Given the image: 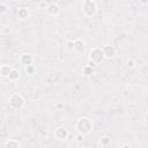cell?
<instances>
[{"label": "cell", "mask_w": 148, "mask_h": 148, "mask_svg": "<svg viewBox=\"0 0 148 148\" xmlns=\"http://www.w3.org/2000/svg\"><path fill=\"white\" fill-rule=\"evenodd\" d=\"M76 130H77V133L80 134H83V135H87L89 134L92 128H94V123L90 118L88 117H82L80 118L77 121H76V125H75Z\"/></svg>", "instance_id": "obj_1"}, {"label": "cell", "mask_w": 148, "mask_h": 148, "mask_svg": "<svg viewBox=\"0 0 148 148\" xmlns=\"http://www.w3.org/2000/svg\"><path fill=\"white\" fill-rule=\"evenodd\" d=\"M82 12L88 17L94 16L96 14V12H97V5H96V2L92 1V0H86V1H83V3H82Z\"/></svg>", "instance_id": "obj_2"}, {"label": "cell", "mask_w": 148, "mask_h": 148, "mask_svg": "<svg viewBox=\"0 0 148 148\" xmlns=\"http://www.w3.org/2000/svg\"><path fill=\"white\" fill-rule=\"evenodd\" d=\"M104 59H105V56H104V52H103L102 47H94L89 52V60L92 61L96 65L101 64Z\"/></svg>", "instance_id": "obj_3"}, {"label": "cell", "mask_w": 148, "mask_h": 148, "mask_svg": "<svg viewBox=\"0 0 148 148\" xmlns=\"http://www.w3.org/2000/svg\"><path fill=\"white\" fill-rule=\"evenodd\" d=\"M9 104H10V106H12L13 109L18 110V109H21V108L24 106L25 101H24V98L22 97V95L17 94V92H14V94H12L10 97H9Z\"/></svg>", "instance_id": "obj_4"}, {"label": "cell", "mask_w": 148, "mask_h": 148, "mask_svg": "<svg viewBox=\"0 0 148 148\" xmlns=\"http://www.w3.org/2000/svg\"><path fill=\"white\" fill-rule=\"evenodd\" d=\"M45 9H46V13L50 16H57L60 13V7H59V5L57 2H49L47 7Z\"/></svg>", "instance_id": "obj_5"}, {"label": "cell", "mask_w": 148, "mask_h": 148, "mask_svg": "<svg viewBox=\"0 0 148 148\" xmlns=\"http://www.w3.org/2000/svg\"><path fill=\"white\" fill-rule=\"evenodd\" d=\"M102 49H103L105 59H111V58H113V57L116 56V47H114L113 45L106 44V45H104Z\"/></svg>", "instance_id": "obj_6"}, {"label": "cell", "mask_w": 148, "mask_h": 148, "mask_svg": "<svg viewBox=\"0 0 148 148\" xmlns=\"http://www.w3.org/2000/svg\"><path fill=\"white\" fill-rule=\"evenodd\" d=\"M54 136L58 140H66L68 138V131L66 127H58L54 131Z\"/></svg>", "instance_id": "obj_7"}, {"label": "cell", "mask_w": 148, "mask_h": 148, "mask_svg": "<svg viewBox=\"0 0 148 148\" xmlns=\"http://www.w3.org/2000/svg\"><path fill=\"white\" fill-rule=\"evenodd\" d=\"M20 62H21L22 65H24V67H27V66H30V65L34 64V58H32V56L29 54V53H23V54H21V57H20Z\"/></svg>", "instance_id": "obj_8"}, {"label": "cell", "mask_w": 148, "mask_h": 148, "mask_svg": "<svg viewBox=\"0 0 148 148\" xmlns=\"http://www.w3.org/2000/svg\"><path fill=\"white\" fill-rule=\"evenodd\" d=\"M74 51L75 52H77V53H80V54H82L83 52H84V42L82 40V39H75L74 40Z\"/></svg>", "instance_id": "obj_9"}, {"label": "cell", "mask_w": 148, "mask_h": 148, "mask_svg": "<svg viewBox=\"0 0 148 148\" xmlns=\"http://www.w3.org/2000/svg\"><path fill=\"white\" fill-rule=\"evenodd\" d=\"M12 69H13V68H12L9 65H2L1 68H0V74H1V76H2V77H8L9 74H10V72H12Z\"/></svg>", "instance_id": "obj_10"}, {"label": "cell", "mask_w": 148, "mask_h": 148, "mask_svg": "<svg viewBox=\"0 0 148 148\" xmlns=\"http://www.w3.org/2000/svg\"><path fill=\"white\" fill-rule=\"evenodd\" d=\"M17 16H18L21 20L28 18V16H29V10H28V8H25V7L18 8V9H17Z\"/></svg>", "instance_id": "obj_11"}, {"label": "cell", "mask_w": 148, "mask_h": 148, "mask_svg": "<svg viewBox=\"0 0 148 148\" xmlns=\"http://www.w3.org/2000/svg\"><path fill=\"white\" fill-rule=\"evenodd\" d=\"M20 142L15 139H9L5 143V148H20Z\"/></svg>", "instance_id": "obj_12"}, {"label": "cell", "mask_w": 148, "mask_h": 148, "mask_svg": "<svg viewBox=\"0 0 148 148\" xmlns=\"http://www.w3.org/2000/svg\"><path fill=\"white\" fill-rule=\"evenodd\" d=\"M8 79H9V81H12V82H15V81H17L18 79H20V72L17 71V69H12V72H10V74H9V76H8Z\"/></svg>", "instance_id": "obj_13"}, {"label": "cell", "mask_w": 148, "mask_h": 148, "mask_svg": "<svg viewBox=\"0 0 148 148\" xmlns=\"http://www.w3.org/2000/svg\"><path fill=\"white\" fill-rule=\"evenodd\" d=\"M99 142H101V145H102V146L106 147V146H109V145H110V142H111V139H110L108 135H104V136H101V139H99Z\"/></svg>", "instance_id": "obj_14"}, {"label": "cell", "mask_w": 148, "mask_h": 148, "mask_svg": "<svg viewBox=\"0 0 148 148\" xmlns=\"http://www.w3.org/2000/svg\"><path fill=\"white\" fill-rule=\"evenodd\" d=\"M24 71H25L27 74H29V75H34V74L36 73V67H35L34 65H30V66L24 67Z\"/></svg>", "instance_id": "obj_15"}, {"label": "cell", "mask_w": 148, "mask_h": 148, "mask_svg": "<svg viewBox=\"0 0 148 148\" xmlns=\"http://www.w3.org/2000/svg\"><path fill=\"white\" fill-rule=\"evenodd\" d=\"M82 72H83V74H84L86 76H90V75L94 73V68H91V67H89V66L86 65V66L83 67V71H82Z\"/></svg>", "instance_id": "obj_16"}, {"label": "cell", "mask_w": 148, "mask_h": 148, "mask_svg": "<svg viewBox=\"0 0 148 148\" xmlns=\"http://www.w3.org/2000/svg\"><path fill=\"white\" fill-rule=\"evenodd\" d=\"M74 40L73 39H68L67 42H66V47H67V50H69V51H74Z\"/></svg>", "instance_id": "obj_17"}, {"label": "cell", "mask_w": 148, "mask_h": 148, "mask_svg": "<svg viewBox=\"0 0 148 148\" xmlns=\"http://www.w3.org/2000/svg\"><path fill=\"white\" fill-rule=\"evenodd\" d=\"M126 66H127V68H134L135 67V61L133 59H127Z\"/></svg>", "instance_id": "obj_18"}, {"label": "cell", "mask_w": 148, "mask_h": 148, "mask_svg": "<svg viewBox=\"0 0 148 148\" xmlns=\"http://www.w3.org/2000/svg\"><path fill=\"white\" fill-rule=\"evenodd\" d=\"M7 9H8L7 5L3 3V2H1V3H0V14H5V13L7 12Z\"/></svg>", "instance_id": "obj_19"}, {"label": "cell", "mask_w": 148, "mask_h": 148, "mask_svg": "<svg viewBox=\"0 0 148 148\" xmlns=\"http://www.w3.org/2000/svg\"><path fill=\"white\" fill-rule=\"evenodd\" d=\"M83 138H84V135L79 133L77 136H76V141H77V142H82V141H83Z\"/></svg>", "instance_id": "obj_20"}, {"label": "cell", "mask_w": 148, "mask_h": 148, "mask_svg": "<svg viewBox=\"0 0 148 148\" xmlns=\"http://www.w3.org/2000/svg\"><path fill=\"white\" fill-rule=\"evenodd\" d=\"M87 66H89V67H91V68H94V67L96 66V64H94L92 61H90V60H88V62H87Z\"/></svg>", "instance_id": "obj_21"}, {"label": "cell", "mask_w": 148, "mask_h": 148, "mask_svg": "<svg viewBox=\"0 0 148 148\" xmlns=\"http://www.w3.org/2000/svg\"><path fill=\"white\" fill-rule=\"evenodd\" d=\"M145 125L148 127V111H147L146 114H145Z\"/></svg>", "instance_id": "obj_22"}, {"label": "cell", "mask_w": 148, "mask_h": 148, "mask_svg": "<svg viewBox=\"0 0 148 148\" xmlns=\"http://www.w3.org/2000/svg\"><path fill=\"white\" fill-rule=\"evenodd\" d=\"M121 148H131V146H130L128 143H124V145L121 146Z\"/></svg>", "instance_id": "obj_23"}, {"label": "cell", "mask_w": 148, "mask_h": 148, "mask_svg": "<svg viewBox=\"0 0 148 148\" xmlns=\"http://www.w3.org/2000/svg\"><path fill=\"white\" fill-rule=\"evenodd\" d=\"M82 148H90V147H87V146H86V147H82Z\"/></svg>", "instance_id": "obj_24"}, {"label": "cell", "mask_w": 148, "mask_h": 148, "mask_svg": "<svg viewBox=\"0 0 148 148\" xmlns=\"http://www.w3.org/2000/svg\"><path fill=\"white\" fill-rule=\"evenodd\" d=\"M147 92H148V88H147Z\"/></svg>", "instance_id": "obj_25"}]
</instances>
